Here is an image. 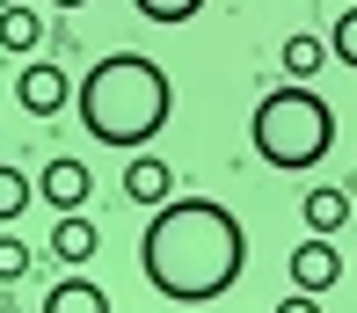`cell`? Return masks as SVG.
I'll return each mask as SVG.
<instances>
[{
    "instance_id": "1",
    "label": "cell",
    "mask_w": 357,
    "mask_h": 313,
    "mask_svg": "<svg viewBox=\"0 0 357 313\" xmlns=\"http://www.w3.org/2000/svg\"><path fill=\"white\" fill-rule=\"evenodd\" d=\"M139 262H146V284L160 299L204 306V299L241 284V270H248V226L226 204H212V197H168L146 219Z\"/></svg>"
},
{
    "instance_id": "2",
    "label": "cell",
    "mask_w": 357,
    "mask_h": 313,
    "mask_svg": "<svg viewBox=\"0 0 357 313\" xmlns=\"http://www.w3.org/2000/svg\"><path fill=\"white\" fill-rule=\"evenodd\" d=\"M80 102V124H88V139L102 146H146L160 124L175 117V80L160 73L146 52H109L88 66V80L73 88Z\"/></svg>"
},
{
    "instance_id": "3",
    "label": "cell",
    "mask_w": 357,
    "mask_h": 313,
    "mask_svg": "<svg viewBox=\"0 0 357 313\" xmlns=\"http://www.w3.org/2000/svg\"><path fill=\"white\" fill-rule=\"evenodd\" d=\"M328 146H335V109L321 102L306 80H284V88H270L263 102H255V153H263L270 168L299 175V168H314Z\"/></svg>"
},
{
    "instance_id": "4",
    "label": "cell",
    "mask_w": 357,
    "mask_h": 313,
    "mask_svg": "<svg viewBox=\"0 0 357 313\" xmlns=\"http://www.w3.org/2000/svg\"><path fill=\"white\" fill-rule=\"evenodd\" d=\"M88 190H95V175H88V160H73V153L44 160V175H37V197H44L52 211H66V219L88 204Z\"/></svg>"
},
{
    "instance_id": "5",
    "label": "cell",
    "mask_w": 357,
    "mask_h": 313,
    "mask_svg": "<svg viewBox=\"0 0 357 313\" xmlns=\"http://www.w3.org/2000/svg\"><path fill=\"white\" fill-rule=\"evenodd\" d=\"M335 277H343V255H335L321 234H306L299 248H291V284H299L306 299H321V291H328Z\"/></svg>"
},
{
    "instance_id": "6",
    "label": "cell",
    "mask_w": 357,
    "mask_h": 313,
    "mask_svg": "<svg viewBox=\"0 0 357 313\" xmlns=\"http://www.w3.org/2000/svg\"><path fill=\"white\" fill-rule=\"evenodd\" d=\"M73 102V80L59 73V66H22V109H37V117H59V109Z\"/></svg>"
},
{
    "instance_id": "7",
    "label": "cell",
    "mask_w": 357,
    "mask_h": 313,
    "mask_svg": "<svg viewBox=\"0 0 357 313\" xmlns=\"http://www.w3.org/2000/svg\"><path fill=\"white\" fill-rule=\"evenodd\" d=\"M124 197H132V204H146V211H160V204L175 197V175H168V160L139 153L132 168H124Z\"/></svg>"
},
{
    "instance_id": "8",
    "label": "cell",
    "mask_w": 357,
    "mask_h": 313,
    "mask_svg": "<svg viewBox=\"0 0 357 313\" xmlns=\"http://www.w3.org/2000/svg\"><path fill=\"white\" fill-rule=\"evenodd\" d=\"M306 234H321V241H328V234H343V226H350V190L343 183H321V190H306Z\"/></svg>"
},
{
    "instance_id": "9",
    "label": "cell",
    "mask_w": 357,
    "mask_h": 313,
    "mask_svg": "<svg viewBox=\"0 0 357 313\" xmlns=\"http://www.w3.org/2000/svg\"><path fill=\"white\" fill-rule=\"evenodd\" d=\"M44 313H109V291H102V284H88V277H66V284H52Z\"/></svg>"
},
{
    "instance_id": "10",
    "label": "cell",
    "mask_w": 357,
    "mask_h": 313,
    "mask_svg": "<svg viewBox=\"0 0 357 313\" xmlns=\"http://www.w3.org/2000/svg\"><path fill=\"white\" fill-rule=\"evenodd\" d=\"M52 262H73V270H80V262H95V226L80 219V211H73V219H59V234H52Z\"/></svg>"
},
{
    "instance_id": "11",
    "label": "cell",
    "mask_w": 357,
    "mask_h": 313,
    "mask_svg": "<svg viewBox=\"0 0 357 313\" xmlns=\"http://www.w3.org/2000/svg\"><path fill=\"white\" fill-rule=\"evenodd\" d=\"M44 44V22L29 8H0V52H37Z\"/></svg>"
},
{
    "instance_id": "12",
    "label": "cell",
    "mask_w": 357,
    "mask_h": 313,
    "mask_svg": "<svg viewBox=\"0 0 357 313\" xmlns=\"http://www.w3.org/2000/svg\"><path fill=\"white\" fill-rule=\"evenodd\" d=\"M321 59H328V44H321V37H284V73H291V80L321 73Z\"/></svg>"
},
{
    "instance_id": "13",
    "label": "cell",
    "mask_w": 357,
    "mask_h": 313,
    "mask_svg": "<svg viewBox=\"0 0 357 313\" xmlns=\"http://www.w3.org/2000/svg\"><path fill=\"white\" fill-rule=\"evenodd\" d=\"M132 8L146 15V22H160V29H168V22H190V15H197L204 0H132Z\"/></svg>"
},
{
    "instance_id": "14",
    "label": "cell",
    "mask_w": 357,
    "mask_h": 313,
    "mask_svg": "<svg viewBox=\"0 0 357 313\" xmlns=\"http://www.w3.org/2000/svg\"><path fill=\"white\" fill-rule=\"evenodd\" d=\"M22 204H29V183H22V168H0V219H15Z\"/></svg>"
},
{
    "instance_id": "15",
    "label": "cell",
    "mask_w": 357,
    "mask_h": 313,
    "mask_svg": "<svg viewBox=\"0 0 357 313\" xmlns=\"http://www.w3.org/2000/svg\"><path fill=\"white\" fill-rule=\"evenodd\" d=\"M328 52L343 59V66H357V8H350L343 22H335V29H328Z\"/></svg>"
},
{
    "instance_id": "16",
    "label": "cell",
    "mask_w": 357,
    "mask_h": 313,
    "mask_svg": "<svg viewBox=\"0 0 357 313\" xmlns=\"http://www.w3.org/2000/svg\"><path fill=\"white\" fill-rule=\"evenodd\" d=\"M22 270H29V248L22 241H0V284H15Z\"/></svg>"
},
{
    "instance_id": "17",
    "label": "cell",
    "mask_w": 357,
    "mask_h": 313,
    "mask_svg": "<svg viewBox=\"0 0 357 313\" xmlns=\"http://www.w3.org/2000/svg\"><path fill=\"white\" fill-rule=\"evenodd\" d=\"M270 313H321V299H306V291H291V299H278Z\"/></svg>"
},
{
    "instance_id": "18",
    "label": "cell",
    "mask_w": 357,
    "mask_h": 313,
    "mask_svg": "<svg viewBox=\"0 0 357 313\" xmlns=\"http://www.w3.org/2000/svg\"><path fill=\"white\" fill-rule=\"evenodd\" d=\"M52 8H88V0H52Z\"/></svg>"
},
{
    "instance_id": "19",
    "label": "cell",
    "mask_w": 357,
    "mask_h": 313,
    "mask_svg": "<svg viewBox=\"0 0 357 313\" xmlns=\"http://www.w3.org/2000/svg\"><path fill=\"white\" fill-rule=\"evenodd\" d=\"M0 8H15V0H0Z\"/></svg>"
}]
</instances>
